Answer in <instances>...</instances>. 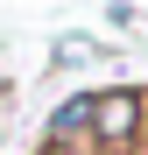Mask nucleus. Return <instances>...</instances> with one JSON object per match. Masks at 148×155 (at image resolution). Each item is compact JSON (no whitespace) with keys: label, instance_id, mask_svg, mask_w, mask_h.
I'll return each instance as SVG.
<instances>
[{"label":"nucleus","instance_id":"obj_1","mask_svg":"<svg viewBox=\"0 0 148 155\" xmlns=\"http://www.w3.org/2000/svg\"><path fill=\"white\" fill-rule=\"evenodd\" d=\"M92 120H99V134H106V141H127L134 120H141V99H134V92H106Z\"/></svg>","mask_w":148,"mask_h":155},{"label":"nucleus","instance_id":"obj_2","mask_svg":"<svg viewBox=\"0 0 148 155\" xmlns=\"http://www.w3.org/2000/svg\"><path fill=\"white\" fill-rule=\"evenodd\" d=\"M92 113H99V106H92V99H71V106H64V113H57V134H64V127H85V120H92Z\"/></svg>","mask_w":148,"mask_h":155}]
</instances>
